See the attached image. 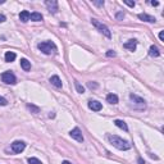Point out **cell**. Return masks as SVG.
I'll return each instance as SVG.
<instances>
[{"label":"cell","mask_w":164,"mask_h":164,"mask_svg":"<svg viewBox=\"0 0 164 164\" xmlns=\"http://www.w3.org/2000/svg\"><path fill=\"white\" fill-rule=\"evenodd\" d=\"M108 141H109L114 148H117L118 150H130L131 149L130 142L123 140V138L117 136V135H108Z\"/></svg>","instance_id":"6da1fadb"},{"label":"cell","mask_w":164,"mask_h":164,"mask_svg":"<svg viewBox=\"0 0 164 164\" xmlns=\"http://www.w3.org/2000/svg\"><path fill=\"white\" fill-rule=\"evenodd\" d=\"M40 51H43L44 54L46 55H51V54H55L57 53V45H55L53 41H44V43H40L37 45Z\"/></svg>","instance_id":"7a4b0ae2"},{"label":"cell","mask_w":164,"mask_h":164,"mask_svg":"<svg viewBox=\"0 0 164 164\" xmlns=\"http://www.w3.org/2000/svg\"><path fill=\"white\" fill-rule=\"evenodd\" d=\"M130 99L131 102L133 103L132 104V106H133V109H138V110H144L146 108V104H145V100L142 99V97L135 95V94H130Z\"/></svg>","instance_id":"3957f363"},{"label":"cell","mask_w":164,"mask_h":164,"mask_svg":"<svg viewBox=\"0 0 164 164\" xmlns=\"http://www.w3.org/2000/svg\"><path fill=\"white\" fill-rule=\"evenodd\" d=\"M91 23L94 24V26H95L96 27V28L97 30H99L100 31V32H102L103 35H105V36L108 37V39H110V37H111V33H110V31H109V28H108V27L105 26V24H103L102 22H99V21H97V19H91Z\"/></svg>","instance_id":"277c9868"},{"label":"cell","mask_w":164,"mask_h":164,"mask_svg":"<svg viewBox=\"0 0 164 164\" xmlns=\"http://www.w3.org/2000/svg\"><path fill=\"white\" fill-rule=\"evenodd\" d=\"M1 81L6 83V85H16L17 83V78H16V76L13 75L10 71H6L4 72L1 75Z\"/></svg>","instance_id":"5b68a950"},{"label":"cell","mask_w":164,"mask_h":164,"mask_svg":"<svg viewBox=\"0 0 164 164\" xmlns=\"http://www.w3.org/2000/svg\"><path fill=\"white\" fill-rule=\"evenodd\" d=\"M10 148H12L13 153H16V154H21V153L26 149V142L24 141H14Z\"/></svg>","instance_id":"8992f818"},{"label":"cell","mask_w":164,"mask_h":164,"mask_svg":"<svg viewBox=\"0 0 164 164\" xmlns=\"http://www.w3.org/2000/svg\"><path fill=\"white\" fill-rule=\"evenodd\" d=\"M69 135H71V137H72V138H75L76 141H78V142H82V141H83L82 132H81V130H80L78 127L73 128V130H72L71 132H69Z\"/></svg>","instance_id":"52a82bcc"},{"label":"cell","mask_w":164,"mask_h":164,"mask_svg":"<svg viewBox=\"0 0 164 164\" xmlns=\"http://www.w3.org/2000/svg\"><path fill=\"white\" fill-rule=\"evenodd\" d=\"M45 5L48 6L50 13H54L55 14V13L58 12V1L57 0H46V1H45Z\"/></svg>","instance_id":"ba28073f"},{"label":"cell","mask_w":164,"mask_h":164,"mask_svg":"<svg viewBox=\"0 0 164 164\" xmlns=\"http://www.w3.org/2000/svg\"><path fill=\"white\" fill-rule=\"evenodd\" d=\"M89 108L91 110H94V111H100L103 109V105H102V103L96 102V100H90L89 102Z\"/></svg>","instance_id":"9c48e42d"},{"label":"cell","mask_w":164,"mask_h":164,"mask_svg":"<svg viewBox=\"0 0 164 164\" xmlns=\"http://www.w3.org/2000/svg\"><path fill=\"white\" fill-rule=\"evenodd\" d=\"M138 19L144 21V22H149V23H155L156 22L155 17L149 16V14H146V13H140V14H138Z\"/></svg>","instance_id":"30bf717a"},{"label":"cell","mask_w":164,"mask_h":164,"mask_svg":"<svg viewBox=\"0 0 164 164\" xmlns=\"http://www.w3.org/2000/svg\"><path fill=\"white\" fill-rule=\"evenodd\" d=\"M123 48H124V49H128V50H131V51H135L136 48H137V41H136L135 39L127 41V43L123 45Z\"/></svg>","instance_id":"8fae6325"},{"label":"cell","mask_w":164,"mask_h":164,"mask_svg":"<svg viewBox=\"0 0 164 164\" xmlns=\"http://www.w3.org/2000/svg\"><path fill=\"white\" fill-rule=\"evenodd\" d=\"M50 83L55 87H58V89H62L63 83H62V80L59 78V76H51L50 77Z\"/></svg>","instance_id":"7c38bea8"},{"label":"cell","mask_w":164,"mask_h":164,"mask_svg":"<svg viewBox=\"0 0 164 164\" xmlns=\"http://www.w3.org/2000/svg\"><path fill=\"white\" fill-rule=\"evenodd\" d=\"M149 55L150 57H154V58H158L159 55H160V51H159V49L155 46V45H151L149 49Z\"/></svg>","instance_id":"4fadbf2b"},{"label":"cell","mask_w":164,"mask_h":164,"mask_svg":"<svg viewBox=\"0 0 164 164\" xmlns=\"http://www.w3.org/2000/svg\"><path fill=\"white\" fill-rule=\"evenodd\" d=\"M30 17H31V13H28L27 10H22V12L19 13V19L22 21L23 23L28 22V21H30Z\"/></svg>","instance_id":"5bb4252c"},{"label":"cell","mask_w":164,"mask_h":164,"mask_svg":"<svg viewBox=\"0 0 164 164\" xmlns=\"http://www.w3.org/2000/svg\"><path fill=\"white\" fill-rule=\"evenodd\" d=\"M106 102L109 104L116 105V104H118V96L116 94H109V95H106Z\"/></svg>","instance_id":"9a60e30c"},{"label":"cell","mask_w":164,"mask_h":164,"mask_svg":"<svg viewBox=\"0 0 164 164\" xmlns=\"http://www.w3.org/2000/svg\"><path fill=\"white\" fill-rule=\"evenodd\" d=\"M114 124H116L117 127H119L121 130H123V131H128V126H127V123H126L124 121L116 119V121H114Z\"/></svg>","instance_id":"2e32d148"},{"label":"cell","mask_w":164,"mask_h":164,"mask_svg":"<svg viewBox=\"0 0 164 164\" xmlns=\"http://www.w3.org/2000/svg\"><path fill=\"white\" fill-rule=\"evenodd\" d=\"M31 21H33V22H40V21H43V14L41 13H31V17H30Z\"/></svg>","instance_id":"e0dca14e"},{"label":"cell","mask_w":164,"mask_h":164,"mask_svg":"<svg viewBox=\"0 0 164 164\" xmlns=\"http://www.w3.org/2000/svg\"><path fill=\"white\" fill-rule=\"evenodd\" d=\"M16 58H17V55H16V53H13V51H6L5 53V62H8V63L14 62Z\"/></svg>","instance_id":"ac0fdd59"},{"label":"cell","mask_w":164,"mask_h":164,"mask_svg":"<svg viewBox=\"0 0 164 164\" xmlns=\"http://www.w3.org/2000/svg\"><path fill=\"white\" fill-rule=\"evenodd\" d=\"M21 67H22L23 69H24V71H30V69H31V63L28 62V60H27V59H21Z\"/></svg>","instance_id":"d6986e66"},{"label":"cell","mask_w":164,"mask_h":164,"mask_svg":"<svg viewBox=\"0 0 164 164\" xmlns=\"http://www.w3.org/2000/svg\"><path fill=\"white\" fill-rule=\"evenodd\" d=\"M27 109L31 110V113H33V114L40 113V108L36 106V105H33V104H27Z\"/></svg>","instance_id":"ffe728a7"},{"label":"cell","mask_w":164,"mask_h":164,"mask_svg":"<svg viewBox=\"0 0 164 164\" xmlns=\"http://www.w3.org/2000/svg\"><path fill=\"white\" fill-rule=\"evenodd\" d=\"M75 85H76V89H77V91H78L80 94H83V92H85V87L80 85L78 81H75Z\"/></svg>","instance_id":"44dd1931"},{"label":"cell","mask_w":164,"mask_h":164,"mask_svg":"<svg viewBox=\"0 0 164 164\" xmlns=\"http://www.w3.org/2000/svg\"><path fill=\"white\" fill-rule=\"evenodd\" d=\"M28 163L30 164H43V162H41L40 159H37V158H30Z\"/></svg>","instance_id":"7402d4cb"},{"label":"cell","mask_w":164,"mask_h":164,"mask_svg":"<svg viewBox=\"0 0 164 164\" xmlns=\"http://www.w3.org/2000/svg\"><path fill=\"white\" fill-rule=\"evenodd\" d=\"M87 87H89V89H97V87H99V85H97L96 82H87Z\"/></svg>","instance_id":"603a6c76"},{"label":"cell","mask_w":164,"mask_h":164,"mask_svg":"<svg viewBox=\"0 0 164 164\" xmlns=\"http://www.w3.org/2000/svg\"><path fill=\"white\" fill-rule=\"evenodd\" d=\"M6 104H8V100H6L5 97L0 96V106H5Z\"/></svg>","instance_id":"cb8c5ba5"},{"label":"cell","mask_w":164,"mask_h":164,"mask_svg":"<svg viewBox=\"0 0 164 164\" xmlns=\"http://www.w3.org/2000/svg\"><path fill=\"white\" fill-rule=\"evenodd\" d=\"M116 51L114 50H108V53H106V57H109V58H111V57H116Z\"/></svg>","instance_id":"d4e9b609"},{"label":"cell","mask_w":164,"mask_h":164,"mask_svg":"<svg viewBox=\"0 0 164 164\" xmlns=\"http://www.w3.org/2000/svg\"><path fill=\"white\" fill-rule=\"evenodd\" d=\"M123 3H124V4H127L128 6H131V8H133V6L136 5V3H135V1H128V0H124Z\"/></svg>","instance_id":"484cf974"},{"label":"cell","mask_w":164,"mask_h":164,"mask_svg":"<svg viewBox=\"0 0 164 164\" xmlns=\"http://www.w3.org/2000/svg\"><path fill=\"white\" fill-rule=\"evenodd\" d=\"M92 4L96 5V6H103L104 5V0H102V1H94Z\"/></svg>","instance_id":"4316f807"},{"label":"cell","mask_w":164,"mask_h":164,"mask_svg":"<svg viewBox=\"0 0 164 164\" xmlns=\"http://www.w3.org/2000/svg\"><path fill=\"white\" fill-rule=\"evenodd\" d=\"M123 18H124V13H122V12L117 13V19H123Z\"/></svg>","instance_id":"83f0119b"},{"label":"cell","mask_w":164,"mask_h":164,"mask_svg":"<svg viewBox=\"0 0 164 164\" xmlns=\"http://www.w3.org/2000/svg\"><path fill=\"white\" fill-rule=\"evenodd\" d=\"M6 21V17L4 14H0V23H3V22H5Z\"/></svg>","instance_id":"f1b7e54d"},{"label":"cell","mask_w":164,"mask_h":164,"mask_svg":"<svg viewBox=\"0 0 164 164\" xmlns=\"http://www.w3.org/2000/svg\"><path fill=\"white\" fill-rule=\"evenodd\" d=\"M159 39H160V41H164V31H160V33H159Z\"/></svg>","instance_id":"f546056e"},{"label":"cell","mask_w":164,"mask_h":164,"mask_svg":"<svg viewBox=\"0 0 164 164\" xmlns=\"http://www.w3.org/2000/svg\"><path fill=\"white\" fill-rule=\"evenodd\" d=\"M150 4L154 5V6H158V5H159V3H158V1H150Z\"/></svg>","instance_id":"4dcf8cb0"},{"label":"cell","mask_w":164,"mask_h":164,"mask_svg":"<svg viewBox=\"0 0 164 164\" xmlns=\"http://www.w3.org/2000/svg\"><path fill=\"white\" fill-rule=\"evenodd\" d=\"M138 164H145V162L142 160V158H138Z\"/></svg>","instance_id":"1f68e13d"},{"label":"cell","mask_w":164,"mask_h":164,"mask_svg":"<svg viewBox=\"0 0 164 164\" xmlns=\"http://www.w3.org/2000/svg\"><path fill=\"white\" fill-rule=\"evenodd\" d=\"M62 164H72L71 162H68V160H64V162H63Z\"/></svg>","instance_id":"d6a6232c"},{"label":"cell","mask_w":164,"mask_h":164,"mask_svg":"<svg viewBox=\"0 0 164 164\" xmlns=\"http://www.w3.org/2000/svg\"><path fill=\"white\" fill-rule=\"evenodd\" d=\"M49 117H50V118H54L55 114H54V113H50V114H49Z\"/></svg>","instance_id":"836d02e7"},{"label":"cell","mask_w":164,"mask_h":164,"mask_svg":"<svg viewBox=\"0 0 164 164\" xmlns=\"http://www.w3.org/2000/svg\"><path fill=\"white\" fill-rule=\"evenodd\" d=\"M5 3V0H0V4H4Z\"/></svg>","instance_id":"e575fe53"}]
</instances>
